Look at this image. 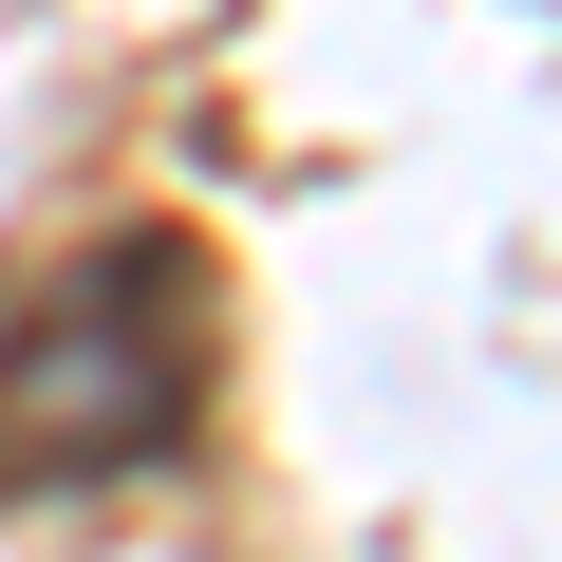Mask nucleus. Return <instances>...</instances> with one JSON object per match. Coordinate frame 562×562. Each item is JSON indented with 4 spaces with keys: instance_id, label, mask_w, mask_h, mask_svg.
I'll use <instances>...</instances> for the list:
<instances>
[{
    "instance_id": "nucleus-1",
    "label": "nucleus",
    "mask_w": 562,
    "mask_h": 562,
    "mask_svg": "<svg viewBox=\"0 0 562 562\" xmlns=\"http://www.w3.org/2000/svg\"><path fill=\"white\" fill-rule=\"evenodd\" d=\"M225 413V262L188 225H94L0 301V506L188 469Z\"/></svg>"
}]
</instances>
